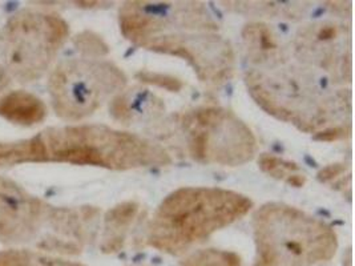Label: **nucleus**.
I'll return each instance as SVG.
<instances>
[{
	"label": "nucleus",
	"mask_w": 355,
	"mask_h": 266,
	"mask_svg": "<svg viewBox=\"0 0 355 266\" xmlns=\"http://www.w3.org/2000/svg\"><path fill=\"white\" fill-rule=\"evenodd\" d=\"M68 35L67 21L56 14L17 11L0 33V55L11 78L21 84L39 80L64 46Z\"/></svg>",
	"instance_id": "4"
},
{
	"label": "nucleus",
	"mask_w": 355,
	"mask_h": 266,
	"mask_svg": "<svg viewBox=\"0 0 355 266\" xmlns=\"http://www.w3.org/2000/svg\"><path fill=\"white\" fill-rule=\"evenodd\" d=\"M75 4H78L79 7H84V8H95V7H101L103 4H107V3H103V1H76Z\"/></svg>",
	"instance_id": "23"
},
{
	"label": "nucleus",
	"mask_w": 355,
	"mask_h": 266,
	"mask_svg": "<svg viewBox=\"0 0 355 266\" xmlns=\"http://www.w3.org/2000/svg\"><path fill=\"white\" fill-rule=\"evenodd\" d=\"M259 168L269 176L282 180L291 186L301 188L306 183V176L295 163L279 159L273 154L263 153L259 160Z\"/></svg>",
	"instance_id": "16"
},
{
	"label": "nucleus",
	"mask_w": 355,
	"mask_h": 266,
	"mask_svg": "<svg viewBox=\"0 0 355 266\" xmlns=\"http://www.w3.org/2000/svg\"><path fill=\"white\" fill-rule=\"evenodd\" d=\"M345 170H346V166L343 164H331V166L323 168L322 170L318 173V179L323 183L333 181L334 179L339 177L342 173H345Z\"/></svg>",
	"instance_id": "21"
},
{
	"label": "nucleus",
	"mask_w": 355,
	"mask_h": 266,
	"mask_svg": "<svg viewBox=\"0 0 355 266\" xmlns=\"http://www.w3.org/2000/svg\"><path fill=\"white\" fill-rule=\"evenodd\" d=\"M10 76L7 75V72L3 69V68H0V96L1 95H4V91L7 89V87L10 85Z\"/></svg>",
	"instance_id": "22"
},
{
	"label": "nucleus",
	"mask_w": 355,
	"mask_h": 266,
	"mask_svg": "<svg viewBox=\"0 0 355 266\" xmlns=\"http://www.w3.org/2000/svg\"><path fill=\"white\" fill-rule=\"evenodd\" d=\"M254 266H314L330 261L338 237L324 221L281 202H269L254 213Z\"/></svg>",
	"instance_id": "3"
},
{
	"label": "nucleus",
	"mask_w": 355,
	"mask_h": 266,
	"mask_svg": "<svg viewBox=\"0 0 355 266\" xmlns=\"http://www.w3.org/2000/svg\"><path fill=\"white\" fill-rule=\"evenodd\" d=\"M51 208L15 181L0 177V242L35 244L46 227Z\"/></svg>",
	"instance_id": "9"
},
{
	"label": "nucleus",
	"mask_w": 355,
	"mask_h": 266,
	"mask_svg": "<svg viewBox=\"0 0 355 266\" xmlns=\"http://www.w3.org/2000/svg\"><path fill=\"white\" fill-rule=\"evenodd\" d=\"M100 211L95 206L49 211L46 227L35 245L42 250L76 256L95 240Z\"/></svg>",
	"instance_id": "10"
},
{
	"label": "nucleus",
	"mask_w": 355,
	"mask_h": 266,
	"mask_svg": "<svg viewBox=\"0 0 355 266\" xmlns=\"http://www.w3.org/2000/svg\"><path fill=\"white\" fill-rule=\"evenodd\" d=\"M343 264H347V266H352V250H349L347 251V257H346V260H345V263Z\"/></svg>",
	"instance_id": "24"
},
{
	"label": "nucleus",
	"mask_w": 355,
	"mask_h": 266,
	"mask_svg": "<svg viewBox=\"0 0 355 266\" xmlns=\"http://www.w3.org/2000/svg\"><path fill=\"white\" fill-rule=\"evenodd\" d=\"M46 163L101 166L113 170L165 166L172 163L162 145L135 133L101 124L51 127L37 134Z\"/></svg>",
	"instance_id": "2"
},
{
	"label": "nucleus",
	"mask_w": 355,
	"mask_h": 266,
	"mask_svg": "<svg viewBox=\"0 0 355 266\" xmlns=\"http://www.w3.org/2000/svg\"><path fill=\"white\" fill-rule=\"evenodd\" d=\"M139 46L188 60L204 83L221 85L232 78L234 71V56L230 44L211 31H156Z\"/></svg>",
	"instance_id": "8"
},
{
	"label": "nucleus",
	"mask_w": 355,
	"mask_h": 266,
	"mask_svg": "<svg viewBox=\"0 0 355 266\" xmlns=\"http://www.w3.org/2000/svg\"><path fill=\"white\" fill-rule=\"evenodd\" d=\"M189 156L201 164L243 166L257 152L250 128L221 107H198L180 116Z\"/></svg>",
	"instance_id": "6"
},
{
	"label": "nucleus",
	"mask_w": 355,
	"mask_h": 266,
	"mask_svg": "<svg viewBox=\"0 0 355 266\" xmlns=\"http://www.w3.org/2000/svg\"><path fill=\"white\" fill-rule=\"evenodd\" d=\"M241 257L234 251L204 249L188 256L180 266H241Z\"/></svg>",
	"instance_id": "17"
},
{
	"label": "nucleus",
	"mask_w": 355,
	"mask_h": 266,
	"mask_svg": "<svg viewBox=\"0 0 355 266\" xmlns=\"http://www.w3.org/2000/svg\"><path fill=\"white\" fill-rule=\"evenodd\" d=\"M243 40L250 57L259 63L272 59L278 50V44L272 30L261 23L246 26L243 30Z\"/></svg>",
	"instance_id": "14"
},
{
	"label": "nucleus",
	"mask_w": 355,
	"mask_h": 266,
	"mask_svg": "<svg viewBox=\"0 0 355 266\" xmlns=\"http://www.w3.org/2000/svg\"><path fill=\"white\" fill-rule=\"evenodd\" d=\"M73 43L81 55L85 56V59H96L108 53V46L96 33L85 31L78 35L73 39Z\"/></svg>",
	"instance_id": "18"
},
{
	"label": "nucleus",
	"mask_w": 355,
	"mask_h": 266,
	"mask_svg": "<svg viewBox=\"0 0 355 266\" xmlns=\"http://www.w3.org/2000/svg\"><path fill=\"white\" fill-rule=\"evenodd\" d=\"M125 84V75L110 62L69 59L59 63L51 72L49 98L58 116L78 121L95 114Z\"/></svg>",
	"instance_id": "5"
},
{
	"label": "nucleus",
	"mask_w": 355,
	"mask_h": 266,
	"mask_svg": "<svg viewBox=\"0 0 355 266\" xmlns=\"http://www.w3.org/2000/svg\"><path fill=\"white\" fill-rule=\"evenodd\" d=\"M144 217L140 204L127 201L116 205L104 217V233L100 248L104 253H117L124 248L132 228Z\"/></svg>",
	"instance_id": "11"
},
{
	"label": "nucleus",
	"mask_w": 355,
	"mask_h": 266,
	"mask_svg": "<svg viewBox=\"0 0 355 266\" xmlns=\"http://www.w3.org/2000/svg\"><path fill=\"white\" fill-rule=\"evenodd\" d=\"M252 206V200L223 188H180L159 205L146 225L144 241L162 253L180 256L241 220Z\"/></svg>",
	"instance_id": "1"
},
{
	"label": "nucleus",
	"mask_w": 355,
	"mask_h": 266,
	"mask_svg": "<svg viewBox=\"0 0 355 266\" xmlns=\"http://www.w3.org/2000/svg\"><path fill=\"white\" fill-rule=\"evenodd\" d=\"M350 133V128L347 127H331L327 130H323L321 132L315 133L314 139L320 141H336L345 139Z\"/></svg>",
	"instance_id": "20"
},
{
	"label": "nucleus",
	"mask_w": 355,
	"mask_h": 266,
	"mask_svg": "<svg viewBox=\"0 0 355 266\" xmlns=\"http://www.w3.org/2000/svg\"><path fill=\"white\" fill-rule=\"evenodd\" d=\"M246 84L261 108L305 132H314L330 123V116L339 108V103L345 104V100L320 98L318 88L306 91L304 84L294 79H286L284 85L277 87L256 71L246 75Z\"/></svg>",
	"instance_id": "7"
},
{
	"label": "nucleus",
	"mask_w": 355,
	"mask_h": 266,
	"mask_svg": "<svg viewBox=\"0 0 355 266\" xmlns=\"http://www.w3.org/2000/svg\"><path fill=\"white\" fill-rule=\"evenodd\" d=\"M0 116L17 125L33 127L47 117V107L33 94L19 89L0 96Z\"/></svg>",
	"instance_id": "12"
},
{
	"label": "nucleus",
	"mask_w": 355,
	"mask_h": 266,
	"mask_svg": "<svg viewBox=\"0 0 355 266\" xmlns=\"http://www.w3.org/2000/svg\"><path fill=\"white\" fill-rule=\"evenodd\" d=\"M0 266H84L30 249L0 251Z\"/></svg>",
	"instance_id": "15"
},
{
	"label": "nucleus",
	"mask_w": 355,
	"mask_h": 266,
	"mask_svg": "<svg viewBox=\"0 0 355 266\" xmlns=\"http://www.w3.org/2000/svg\"><path fill=\"white\" fill-rule=\"evenodd\" d=\"M26 163H46L44 150L37 134L15 143L0 141V169Z\"/></svg>",
	"instance_id": "13"
},
{
	"label": "nucleus",
	"mask_w": 355,
	"mask_h": 266,
	"mask_svg": "<svg viewBox=\"0 0 355 266\" xmlns=\"http://www.w3.org/2000/svg\"><path fill=\"white\" fill-rule=\"evenodd\" d=\"M137 79L140 82H144V83L152 84V85H156V87H160V88H165L171 92H178L181 88L184 83L178 79V78H173V76H168V75H162V73H153V72H139L137 75Z\"/></svg>",
	"instance_id": "19"
}]
</instances>
